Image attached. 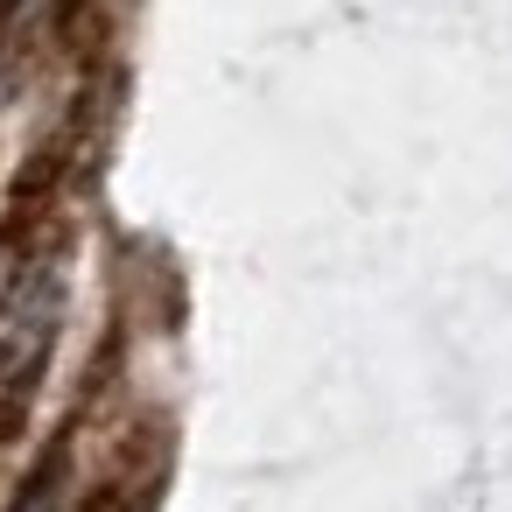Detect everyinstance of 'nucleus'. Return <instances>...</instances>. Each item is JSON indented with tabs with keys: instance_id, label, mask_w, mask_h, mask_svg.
Listing matches in <instances>:
<instances>
[{
	"instance_id": "obj_2",
	"label": "nucleus",
	"mask_w": 512,
	"mask_h": 512,
	"mask_svg": "<svg viewBox=\"0 0 512 512\" xmlns=\"http://www.w3.org/2000/svg\"><path fill=\"white\" fill-rule=\"evenodd\" d=\"M15 512H64V456H50V463H43L29 484H22Z\"/></svg>"
},
{
	"instance_id": "obj_1",
	"label": "nucleus",
	"mask_w": 512,
	"mask_h": 512,
	"mask_svg": "<svg viewBox=\"0 0 512 512\" xmlns=\"http://www.w3.org/2000/svg\"><path fill=\"white\" fill-rule=\"evenodd\" d=\"M50 330H57V281L22 274L0 295V393H29V379L43 372Z\"/></svg>"
}]
</instances>
